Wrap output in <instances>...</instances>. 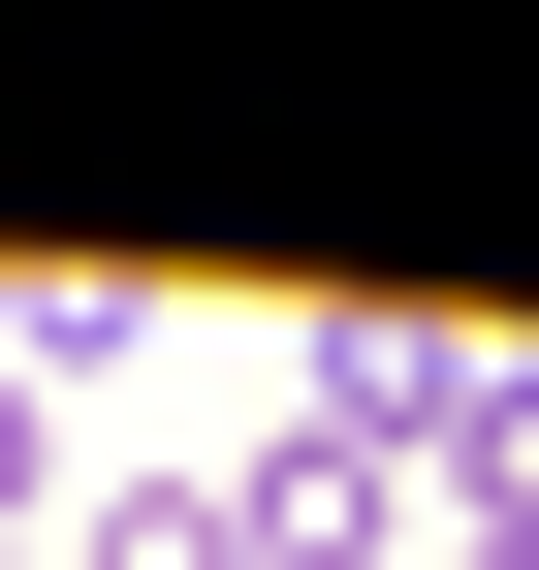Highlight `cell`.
<instances>
[{"mask_svg":"<svg viewBox=\"0 0 539 570\" xmlns=\"http://www.w3.org/2000/svg\"><path fill=\"white\" fill-rule=\"evenodd\" d=\"M0 508H32V381H0Z\"/></svg>","mask_w":539,"mask_h":570,"instance_id":"obj_3","label":"cell"},{"mask_svg":"<svg viewBox=\"0 0 539 570\" xmlns=\"http://www.w3.org/2000/svg\"><path fill=\"white\" fill-rule=\"evenodd\" d=\"M96 570H223V508H190V475H127V508H96Z\"/></svg>","mask_w":539,"mask_h":570,"instance_id":"obj_2","label":"cell"},{"mask_svg":"<svg viewBox=\"0 0 539 570\" xmlns=\"http://www.w3.org/2000/svg\"><path fill=\"white\" fill-rule=\"evenodd\" d=\"M444 475H477V539L539 570V381H444Z\"/></svg>","mask_w":539,"mask_h":570,"instance_id":"obj_1","label":"cell"}]
</instances>
